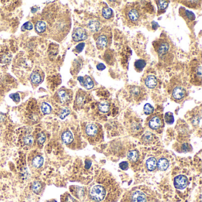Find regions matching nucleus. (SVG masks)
Returning a JSON list of instances; mask_svg holds the SVG:
<instances>
[{
  "instance_id": "1",
  "label": "nucleus",
  "mask_w": 202,
  "mask_h": 202,
  "mask_svg": "<svg viewBox=\"0 0 202 202\" xmlns=\"http://www.w3.org/2000/svg\"><path fill=\"white\" fill-rule=\"evenodd\" d=\"M125 17L129 24L136 25L140 19V11L138 8L134 5H131L126 8L125 11Z\"/></svg>"
},
{
  "instance_id": "2",
  "label": "nucleus",
  "mask_w": 202,
  "mask_h": 202,
  "mask_svg": "<svg viewBox=\"0 0 202 202\" xmlns=\"http://www.w3.org/2000/svg\"><path fill=\"white\" fill-rule=\"evenodd\" d=\"M106 195V191L105 189L100 185L93 186L90 190V196L94 200L96 201H101L103 200Z\"/></svg>"
},
{
  "instance_id": "3",
  "label": "nucleus",
  "mask_w": 202,
  "mask_h": 202,
  "mask_svg": "<svg viewBox=\"0 0 202 202\" xmlns=\"http://www.w3.org/2000/svg\"><path fill=\"white\" fill-rule=\"evenodd\" d=\"M189 183L188 179L184 175H179L175 177L174 180V185L175 187L177 189H185Z\"/></svg>"
},
{
  "instance_id": "4",
  "label": "nucleus",
  "mask_w": 202,
  "mask_h": 202,
  "mask_svg": "<svg viewBox=\"0 0 202 202\" xmlns=\"http://www.w3.org/2000/svg\"><path fill=\"white\" fill-rule=\"evenodd\" d=\"M72 37L75 42H79L87 39L88 36L85 29L81 28H78L74 31Z\"/></svg>"
},
{
  "instance_id": "5",
  "label": "nucleus",
  "mask_w": 202,
  "mask_h": 202,
  "mask_svg": "<svg viewBox=\"0 0 202 202\" xmlns=\"http://www.w3.org/2000/svg\"><path fill=\"white\" fill-rule=\"evenodd\" d=\"M44 78V72L41 69H36L32 73L30 80L33 84H39L42 83Z\"/></svg>"
},
{
  "instance_id": "6",
  "label": "nucleus",
  "mask_w": 202,
  "mask_h": 202,
  "mask_svg": "<svg viewBox=\"0 0 202 202\" xmlns=\"http://www.w3.org/2000/svg\"><path fill=\"white\" fill-rule=\"evenodd\" d=\"M78 80L80 81V84L87 90H90L93 89L94 87V82L91 80V78L87 75L84 77H79L78 78Z\"/></svg>"
},
{
  "instance_id": "7",
  "label": "nucleus",
  "mask_w": 202,
  "mask_h": 202,
  "mask_svg": "<svg viewBox=\"0 0 202 202\" xmlns=\"http://www.w3.org/2000/svg\"><path fill=\"white\" fill-rule=\"evenodd\" d=\"M170 49V45L168 42L162 41L160 43L158 46H157L156 51L158 54L161 56L162 57L163 56L165 55L168 53Z\"/></svg>"
},
{
  "instance_id": "8",
  "label": "nucleus",
  "mask_w": 202,
  "mask_h": 202,
  "mask_svg": "<svg viewBox=\"0 0 202 202\" xmlns=\"http://www.w3.org/2000/svg\"><path fill=\"white\" fill-rule=\"evenodd\" d=\"M131 201L132 202H146V197L143 192L137 190L132 194Z\"/></svg>"
},
{
  "instance_id": "9",
  "label": "nucleus",
  "mask_w": 202,
  "mask_h": 202,
  "mask_svg": "<svg viewBox=\"0 0 202 202\" xmlns=\"http://www.w3.org/2000/svg\"><path fill=\"white\" fill-rule=\"evenodd\" d=\"M149 126L153 130L158 129L161 128L162 125V121L160 117L154 116L149 121Z\"/></svg>"
},
{
  "instance_id": "10",
  "label": "nucleus",
  "mask_w": 202,
  "mask_h": 202,
  "mask_svg": "<svg viewBox=\"0 0 202 202\" xmlns=\"http://www.w3.org/2000/svg\"><path fill=\"white\" fill-rule=\"evenodd\" d=\"M98 132L99 128L94 123L89 124L85 128V133L89 136H95V135H97Z\"/></svg>"
},
{
  "instance_id": "11",
  "label": "nucleus",
  "mask_w": 202,
  "mask_h": 202,
  "mask_svg": "<svg viewBox=\"0 0 202 202\" xmlns=\"http://www.w3.org/2000/svg\"><path fill=\"white\" fill-rule=\"evenodd\" d=\"M186 91L181 87H175L172 91V97L177 100H181L185 96Z\"/></svg>"
},
{
  "instance_id": "12",
  "label": "nucleus",
  "mask_w": 202,
  "mask_h": 202,
  "mask_svg": "<svg viewBox=\"0 0 202 202\" xmlns=\"http://www.w3.org/2000/svg\"><path fill=\"white\" fill-rule=\"evenodd\" d=\"M108 39L106 35H100L96 42L97 46L99 49H104L108 45Z\"/></svg>"
},
{
  "instance_id": "13",
  "label": "nucleus",
  "mask_w": 202,
  "mask_h": 202,
  "mask_svg": "<svg viewBox=\"0 0 202 202\" xmlns=\"http://www.w3.org/2000/svg\"><path fill=\"white\" fill-rule=\"evenodd\" d=\"M169 161L165 158H161L157 161V167L161 171H165L169 167Z\"/></svg>"
},
{
  "instance_id": "14",
  "label": "nucleus",
  "mask_w": 202,
  "mask_h": 202,
  "mask_svg": "<svg viewBox=\"0 0 202 202\" xmlns=\"http://www.w3.org/2000/svg\"><path fill=\"white\" fill-rule=\"evenodd\" d=\"M146 166L149 171H154L157 167V161L155 158H149L146 161Z\"/></svg>"
},
{
  "instance_id": "15",
  "label": "nucleus",
  "mask_w": 202,
  "mask_h": 202,
  "mask_svg": "<svg viewBox=\"0 0 202 202\" xmlns=\"http://www.w3.org/2000/svg\"><path fill=\"white\" fill-rule=\"evenodd\" d=\"M145 85L149 89H154L157 85V80L155 76L149 75L145 80Z\"/></svg>"
},
{
  "instance_id": "16",
  "label": "nucleus",
  "mask_w": 202,
  "mask_h": 202,
  "mask_svg": "<svg viewBox=\"0 0 202 202\" xmlns=\"http://www.w3.org/2000/svg\"><path fill=\"white\" fill-rule=\"evenodd\" d=\"M73 139H74L73 135L69 130H66L64 132L62 135V141L66 144H71L73 141Z\"/></svg>"
},
{
  "instance_id": "17",
  "label": "nucleus",
  "mask_w": 202,
  "mask_h": 202,
  "mask_svg": "<svg viewBox=\"0 0 202 202\" xmlns=\"http://www.w3.org/2000/svg\"><path fill=\"white\" fill-rule=\"evenodd\" d=\"M46 28V23L42 21H38L36 25H35V30H36V31L39 33H43L45 31Z\"/></svg>"
},
{
  "instance_id": "18",
  "label": "nucleus",
  "mask_w": 202,
  "mask_h": 202,
  "mask_svg": "<svg viewBox=\"0 0 202 202\" xmlns=\"http://www.w3.org/2000/svg\"><path fill=\"white\" fill-rule=\"evenodd\" d=\"M127 156L128 160L130 161L135 162L137 161L139 158V153L137 151H135V150L131 151L128 152Z\"/></svg>"
},
{
  "instance_id": "19",
  "label": "nucleus",
  "mask_w": 202,
  "mask_h": 202,
  "mask_svg": "<svg viewBox=\"0 0 202 202\" xmlns=\"http://www.w3.org/2000/svg\"><path fill=\"white\" fill-rule=\"evenodd\" d=\"M44 162V159L42 156H37L33 160L32 164L36 168H40L43 165Z\"/></svg>"
},
{
  "instance_id": "20",
  "label": "nucleus",
  "mask_w": 202,
  "mask_h": 202,
  "mask_svg": "<svg viewBox=\"0 0 202 202\" xmlns=\"http://www.w3.org/2000/svg\"><path fill=\"white\" fill-rule=\"evenodd\" d=\"M99 109L102 113H107L110 110V104L106 101H103L99 105Z\"/></svg>"
},
{
  "instance_id": "21",
  "label": "nucleus",
  "mask_w": 202,
  "mask_h": 202,
  "mask_svg": "<svg viewBox=\"0 0 202 202\" xmlns=\"http://www.w3.org/2000/svg\"><path fill=\"white\" fill-rule=\"evenodd\" d=\"M88 28L93 32H97L100 28V23L97 20H91L88 24Z\"/></svg>"
},
{
  "instance_id": "22",
  "label": "nucleus",
  "mask_w": 202,
  "mask_h": 202,
  "mask_svg": "<svg viewBox=\"0 0 202 202\" xmlns=\"http://www.w3.org/2000/svg\"><path fill=\"white\" fill-rule=\"evenodd\" d=\"M58 96L61 103H66L69 100V96L65 90H60L58 92Z\"/></svg>"
},
{
  "instance_id": "23",
  "label": "nucleus",
  "mask_w": 202,
  "mask_h": 202,
  "mask_svg": "<svg viewBox=\"0 0 202 202\" xmlns=\"http://www.w3.org/2000/svg\"><path fill=\"white\" fill-rule=\"evenodd\" d=\"M32 191L36 195H39L42 189V185L39 181H35L33 183L32 186Z\"/></svg>"
},
{
  "instance_id": "24",
  "label": "nucleus",
  "mask_w": 202,
  "mask_h": 202,
  "mask_svg": "<svg viewBox=\"0 0 202 202\" xmlns=\"http://www.w3.org/2000/svg\"><path fill=\"white\" fill-rule=\"evenodd\" d=\"M41 110L43 114L48 115V114L50 113L52 111V107L48 103L43 102L41 105Z\"/></svg>"
},
{
  "instance_id": "25",
  "label": "nucleus",
  "mask_w": 202,
  "mask_h": 202,
  "mask_svg": "<svg viewBox=\"0 0 202 202\" xmlns=\"http://www.w3.org/2000/svg\"><path fill=\"white\" fill-rule=\"evenodd\" d=\"M102 14L105 19H109L113 15V10L111 8L108 7L103 8L102 10Z\"/></svg>"
},
{
  "instance_id": "26",
  "label": "nucleus",
  "mask_w": 202,
  "mask_h": 202,
  "mask_svg": "<svg viewBox=\"0 0 202 202\" xmlns=\"http://www.w3.org/2000/svg\"><path fill=\"white\" fill-rule=\"evenodd\" d=\"M146 66V62L144 60L139 59L137 60L135 62V66L137 70L141 71Z\"/></svg>"
},
{
  "instance_id": "27",
  "label": "nucleus",
  "mask_w": 202,
  "mask_h": 202,
  "mask_svg": "<svg viewBox=\"0 0 202 202\" xmlns=\"http://www.w3.org/2000/svg\"><path fill=\"white\" fill-rule=\"evenodd\" d=\"M164 118H165V120L166 123H168L169 125L172 124L174 121V118L172 113H170V112L166 113Z\"/></svg>"
},
{
  "instance_id": "28",
  "label": "nucleus",
  "mask_w": 202,
  "mask_h": 202,
  "mask_svg": "<svg viewBox=\"0 0 202 202\" xmlns=\"http://www.w3.org/2000/svg\"><path fill=\"white\" fill-rule=\"evenodd\" d=\"M144 111L145 115H151V114H152L154 112V108L153 107V106L151 104L147 103L144 106Z\"/></svg>"
},
{
  "instance_id": "29",
  "label": "nucleus",
  "mask_w": 202,
  "mask_h": 202,
  "mask_svg": "<svg viewBox=\"0 0 202 202\" xmlns=\"http://www.w3.org/2000/svg\"><path fill=\"white\" fill-rule=\"evenodd\" d=\"M156 3L160 10H164L168 5V2L166 1H158Z\"/></svg>"
},
{
  "instance_id": "30",
  "label": "nucleus",
  "mask_w": 202,
  "mask_h": 202,
  "mask_svg": "<svg viewBox=\"0 0 202 202\" xmlns=\"http://www.w3.org/2000/svg\"><path fill=\"white\" fill-rule=\"evenodd\" d=\"M70 114V110L68 108H64L60 113L59 117L61 119H64L66 116H68Z\"/></svg>"
},
{
  "instance_id": "31",
  "label": "nucleus",
  "mask_w": 202,
  "mask_h": 202,
  "mask_svg": "<svg viewBox=\"0 0 202 202\" xmlns=\"http://www.w3.org/2000/svg\"><path fill=\"white\" fill-rule=\"evenodd\" d=\"M152 139H153L152 134L151 132H149L145 133L142 137V139L144 140L145 142H149Z\"/></svg>"
},
{
  "instance_id": "32",
  "label": "nucleus",
  "mask_w": 202,
  "mask_h": 202,
  "mask_svg": "<svg viewBox=\"0 0 202 202\" xmlns=\"http://www.w3.org/2000/svg\"><path fill=\"white\" fill-rule=\"evenodd\" d=\"M33 24H32L31 22L30 21H28V22H26L25 23L23 26H22V27H21V30L22 31H25L26 30H30L32 29H33Z\"/></svg>"
},
{
  "instance_id": "33",
  "label": "nucleus",
  "mask_w": 202,
  "mask_h": 202,
  "mask_svg": "<svg viewBox=\"0 0 202 202\" xmlns=\"http://www.w3.org/2000/svg\"><path fill=\"white\" fill-rule=\"evenodd\" d=\"M24 143L27 145H31L33 142V138L32 136H26L23 139Z\"/></svg>"
},
{
  "instance_id": "34",
  "label": "nucleus",
  "mask_w": 202,
  "mask_h": 202,
  "mask_svg": "<svg viewBox=\"0 0 202 202\" xmlns=\"http://www.w3.org/2000/svg\"><path fill=\"white\" fill-rule=\"evenodd\" d=\"M10 97L16 103H18L20 101V95L19 93H13L10 95Z\"/></svg>"
},
{
  "instance_id": "35",
  "label": "nucleus",
  "mask_w": 202,
  "mask_h": 202,
  "mask_svg": "<svg viewBox=\"0 0 202 202\" xmlns=\"http://www.w3.org/2000/svg\"><path fill=\"white\" fill-rule=\"evenodd\" d=\"M45 140H46V135L45 134H43V133H41L38 135V144L42 145V144H43L44 142H45Z\"/></svg>"
},
{
  "instance_id": "36",
  "label": "nucleus",
  "mask_w": 202,
  "mask_h": 202,
  "mask_svg": "<svg viewBox=\"0 0 202 202\" xmlns=\"http://www.w3.org/2000/svg\"><path fill=\"white\" fill-rule=\"evenodd\" d=\"M119 166L121 170H128V168L129 167V164L127 162L123 161V162H121L119 164Z\"/></svg>"
},
{
  "instance_id": "37",
  "label": "nucleus",
  "mask_w": 202,
  "mask_h": 202,
  "mask_svg": "<svg viewBox=\"0 0 202 202\" xmlns=\"http://www.w3.org/2000/svg\"><path fill=\"white\" fill-rule=\"evenodd\" d=\"M186 16L189 18V19H190L191 20H195V15L192 12L187 11V10H186Z\"/></svg>"
},
{
  "instance_id": "38",
  "label": "nucleus",
  "mask_w": 202,
  "mask_h": 202,
  "mask_svg": "<svg viewBox=\"0 0 202 202\" xmlns=\"http://www.w3.org/2000/svg\"><path fill=\"white\" fill-rule=\"evenodd\" d=\"M84 46H85V43H80V44H78V45L75 48L76 51H77L78 52H79V53H80V52H81L83 50V49L84 48Z\"/></svg>"
},
{
  "instance_id": "39",
  "label": "nucleus",
  "mask_w": 202,
  "mask_h": 202,
  "mask_svg": "<svg viewBox=\"0 0 202 202\" xmlns=\"http://www.w3.org/2000/svg\"><path fill=\"white\" fill-rule=\"evenodd\" d=\"M97 69H99V71H103V70H104L105 68H106V66H105L103 64L100 63L97 65Z\"/></svg>"
},
{
  "instance_id": "40",
  "label": "nucleus",
  "mask_w": 202,
  "mask_h": 202,
  "mask_svg": "<svg viewBox=\"0 0 202 202\" xmlns=\"http://www.w3.org/2000/svg\"><path fill=\"white\" fill-rule=\"evenodd\" d=\"M65 202H74V200L72 197L68 195L65 199Z\"/></svg>"
},
{
  "instance_id": "41",
  "label": "nucleus",
  "mask_w": 202,
  "mask_h": 202,
  "mask_svg": "<svg viewBox=\"0 0 202 202\" xmlns=\"http://www.w3.org/2000/svg\"><path fill=\"white\" fill-rule=\"evenodd\" d=\"M47 202H56V201L55 200H49V201H48Z\"/></svg>"
}]
</instances>
